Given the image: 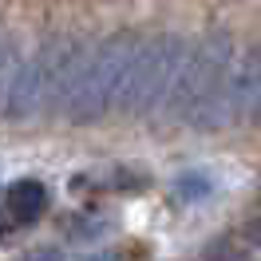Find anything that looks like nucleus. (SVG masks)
Returning <instances> with one entry per match:
<instances>
[{"mask_svg":"<svg viewBox=\"0 0 261 261\" xmlns=\"http://www.w3.org/2000/svg\"><path fill=\"white\" fill-rule=\"evenodd\" d=\"M143 44L147 40H139V36H115V40H103L95 48L80 51V60L67 75L64 111L75 123H91V119H103L111 107H123Z\"/></svg>","mask_w":261,"mask_h":261,"instance_id":"1","label":"nucleus"},{"mask_svg":"<svg viewBox=\"0 0 261 261\" xmlns=\"http://www.w3.org/2000/svg\"><path fill=\"white\" fill-rule=\"evenodd\" d=\"M75 44L67 40H51L44 48H36L24 64H16V75L8 83V99H4V111L12 119H28L36 111H48V107H64V91H67V75L80 60Z\"/></svg>","mask_w":261,"mask_h":261,"instance_id":"2","label":"nucleus"},{"mask_svg":"<svg viewBox=\"0 0 261 261\" xmlns=\"http://www.w3.org/2000/svg\"><path fill=\"white\" fill-rule=\"evenodd\" d=\"M229 67H233L229 36H206L198 48H190V60L182 67V80H178V87H174V95H170L166 107L178 119H186V123L206 127L210 111L218 107V99H222L229 75H233Z\"/></svg>","mask_w":261,"mask_h":261,"instance_id":"3","label":"nucleus"},{"mask_svg":"<svg viewBox=\"0 0 261 261\" xmlns=\"http://www.w3.org/2000/svg\"><path fill=\"white\" fill-rule=\"evenodd\" d=\"M190 60V48L178 36H154L143 44V56L130 71L127 95H123V111H154L166 107L174 87L182 80V67Z\"/></svg>","mask_w":261,"mask_h":261,"instance_id":"4","label":"nucleus"},{"mask_svg":"<svg viewBox=\"0 0 261 261\" xmlns=\"http://www.w3.org/2000/svg\"><path fill=\"white\" fill-rule=\"evenodd\" d=\"M8 210H12V218L16 222H36L40 214L48 210V186L36 178H20L12 190H8Z\"/></svg>","mask_w":261,"mask_h":261,"instance_id":"5","label":"nucleus"},{"mask_svg":"<svg viewBox=\"0 0 261 261\" xmlns=\"http://www.w3.org/2000/svg\"><path fill=\"white\" fill-rule=\"evenodd\" d=\"M210 190H214V178L206 170H190V174H182L174 182V198L178 202H198V198H206Z\"/></svg>","mask_w":261,"mask_h":261,"instance_id":"6","label":"nucleus"},{"mask_svg":"<svg viewBox=\"0 0 261 261\" xmlns=\"http://www.w3.org/2000/svg\"><path fill=\"white\" fill-rule=\"evenodd\" d=\"M16 75V67H12V56H8V44L0 40V107H4V99H8V83Z\"/></svg>","mask_w":261,"mask_h":261,"instance_id":"7","label":"nucleus"},{"mask_svg":"<svg viewBox=\"0 0 261 261\" xmlns=\"http://www.w3.org/2000/svg\"><path fill=\"white\" fill-rule=\"evenodd\" d=\"M20 261H56V253H48V249H44V253H28V257H20Z\"/></svg>","mask_w":261,"mask_h":261,"instance_id":"8","label":"nucleus"},{"mask_svg":"<svg viewBox=\"0 0 261 261\" xmlns=\"http://www.w3.org/2000/svg\"><path fill=\"white\" fill-rule=\"evenodd\" d=\"M83 261H119V257H115V253H87Z\"/></svg>","mask_w":261,"mask_h":261,"instance_id":"9","label":"nucleus"}]
</instances>
